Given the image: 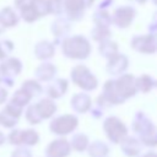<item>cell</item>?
Wrapping results in <instances>:
<instances>
[{
    "label": "cell",
    "instance_id": "cell-3",
    "mask_svg": "<svg viewBox=\"0 0 157 157\" xmlns=\"http://www.w3.org/2000/svg\"><path fill=\"white\" fill-rule=\"evenodd\" d=\"M77 125V119L74 115H61L54 119L49 128L56 135H65L72 131Z\"/></svg>",
    "mask_w": 157,
    "mask_h": 157
},
{
    "label": "cell",
    "instance_id": "cell-17",
    "mask_svg": "<svg viewBox=\"0 0 157 157\" xmlns=\"http://www.w3.org/2000/svg\"><path fill=\"white\" fill-rule=\"evenodd\" d=\"M124 142H125V144H123L121 147H123L125 155H128V156H135V155L139 153L140 146H139V141H137V140L129 137V139H126Z\"/></svg>",
    "mask_w": 157,
    "mask_h": 157
},
{
    "label": "cell",
    "instance_id": "cell-9",
    "mask_svg": "<svg viewBox=\"0 0 157 157\" xmlns=\"http://www.w3.org/2000/svg\"><path fill=\"white\" fill-rule=\"evenodd\" d=\"M134 13L135 11L132 7H120L114 13V23L119 27H126L131 22Z\"/></svg>",
    "mask_w": 157,
    "mask_h": 157
},
{
    "label": "cell",
    "instance_id": "cell-21",
    "mask_svg": "<svg viewBox=\"0 0 157 157\" xmlns=\"http://www.w3.org/2000/svg\"><path fill=\"white\" fill-rule=\"evenodd\" d=\"M13 50V44L9 39H2L0 40V60H4L9 58L11 52Z\"/></svg>",
    "mask_w": 157,
    "mask_h": 157
},
{
    "label": "cell",
    "instance_id": "cell-30",
    "mask_svg": "<svg viewBox=\"0 0 157 157\" xmlns=\"http://www.w3.org/2000/svg\"><path fill=\"white\" fill-rule=\"evenodd\" d=\"M5 140H6V136H5V135H4V132L0 130V146L5 142Z\"/></svg>",
    "mask_w": 157,
    "mask_h": 157
},
{
    "label": "cell",
    "instance_id": "cell-5",
    "mask_svg": "<svg viewBox=\"0 0 157 157\" xmlns=\"http://www.w3.org/2000/svg\"><path fill=\"white\" fill-rule=\"evenodd\" d=\"M104 129H105V132H107V136L113 141V142H118L120 140L121 136L125 135V126L121 124V121L114 117H110L105 120L104 123Z\"/></svg>",
    "mask_w": 157,
    "mask_h": 157
},
{
    "label": "cell",
    "instance_id": "cell-2",
    "mask_svg": "<svg viewBox=\"0 0 157 157\" xmlns=\"http://www.w3.org/2000/svg\"><path fill=\"white\" fill-rule=\"evenodd\" d=\"M0 69L4 74L2 83L6 85L7 87H11V86H13V78L22 70V63L17 58H6L0 64Z\"/></svg>",
    "mask_w": 157,
    "mask_h": 157
},
{
    "label": "cell",
    "instance_id": "cell-10",
    "mask_svg": "<svg viewBox=\"0 0 157 157\" xmlns=\"http://www.w3.org/2000/svg\"><path fill=\"white\" fill-rule=\"evenodd\" d=\"M0 21L2 22V25L5 26V28L9 27H13L18 23V15L16 13V11L7 6L0 10Z\"/></svg>",
    "mask_w": 157,
    "mask_h": 157
},
{
    "label": "cell",
    "instance_id": "cell-23",
    "mask_svg": "<svg viewBox=\"0 0 157 157\" xmlns=\"http://www.w3.org/2000/svg\"><path fill=\"white\" fill-rule=\"evenodd\" d=\"M142 139H144L145 144L148 145V146H155V145H157V129L152 126V128L146 132V135H145Z\"/></svg>",
    "mask_w": 157,
    "mask_h": 157
},
{
    "label": "cell",
    "instance_id": "cell-32",
    "mask_svg": "<svg viewBox=\"0 0 157 157\" xmlns=\"http://www.w3.org/2000/svg\"><path fill=\"white\" fill-rule=\"evenodd\" d=\"M144 157H157V155H156V153H153V152H150V153L145 155Z\"/></svg>",
    "mask_w": 157,
    "mask_h": 157
},
{
    "label": "cell",
    "instance_id": "cell-24",
    "mask_svg": "<svg viewBox=\"0 0 157 157\" xmlns=\"http://www.w3.org/2000/svg\"><path fill=\"white\" fill-rule=\"evenodd\" d=\"M61 2L63 0H47V5H48V13H54V15H59L61 12Z\"/></svg>",
    "mask_w": 157,
    "mask_h": 157
},
{
    "label": "cell",
    "instance_id": "cell-8",
    "mask_svg": "<svg viewBox=\"0 0 157 157\" xmlns=\"http://www.w3.org/2000/svg\"><path fill=\"white\" fill-rule=\"evenodd\" d=\"M64 5H65V11L70 18L72 20L81 18L83 12L85 0H65Z\"/></svg>",
    "mask_w": 157,
    "mask_h": 157
},
{
    "label": "cell",
    "instance_id": "cell-27",
    "mask_svg": "<svg viewBox=\"0 0 157 157\" xmlns=\"http://www.w3.org/2000/svg\"><path fill=\"white\" fill-rule=\"evenodd\" d=\"M11 157H32V153L26 147H18L11 153Z\"/></svg>",
    "mask_w": 157,
    "mask_h": 157
},
{
    "label": "cell",
    "instance_id": "cell-22",
    "mask_svg": "<svg viewBox=\"0 0 157 157\" xmlns=\"http://www.w3.org/2000/svg\"><path fill=\"white\" fill-rule=\"evenodd\" d=\"M26 119L29 124H39L42 121V118L39 117V114L37 113L36 108H34V104L29 105L26 110Z\"/></svg>",
    "mask_w": 157,
    "mask_h": 157
},
{
    "label": "cell",
    "instance_id": "cell-28",
    "mask_svg": "<svg viewBox=\"0 0 157 157\" xmlns=\"http://www.w3.org/2000/svg\"><path fill=\"white\" fill-rule=\"evenodd\" d=\"M13 2H15V7H17V9L20 10L21 7H23V6H26L27 4H29L31 0H13Z\"/></svg>",
    "mask_w": 157,
    "mask_h": 157
},
{
    "label": "cell",
    "instance_id": "cell-16",
    "mask_svg": "<svg viewBox=\"0 0 157 157\" xmlns=\"http://www.w3.org/2000/svg\"><path fill=\"white\" fill-rule=\"evenodd\" d=\"M32 99V97H31V94H28L23 88H20V90H17L15 93H13V96H12V98H11V102H13V103H16L17 105H20V107H25V105H27L28 103H29V101Z\"/></svg>",
    "mask_w": 157,
    "mask_h": 157
},
{
    "label": "cell",
    "instance_id": "cell-19",
    "mask_svg": "<svg viewBox=\"0 0 157 157\" xmlns=\"http://www.w3.org/2000/svg\"><path fill=\"white\" fill-rule=\"evenodd\" d=\"M69 29H70V26L64 20H56L55 22H53L52 32L54 33L55 37H63V36H65Z\"/></svg>",
    "mask_w": 157,
    "mask_h": 157
},
{
    "label": "cell",
    "instance_id": "cell-12",
    "mask_svg": "<svg viewBox=\"0 0 157 157\" xmlns=\"http://www.w3.org/2000/svg\"><path fill=\"white\" fill-rule=\"evenodd\" d=\"M55 71H56V69H55V66L53 64L44 63V64H40L36 69L34 74H36L38 80H40V81H49V80H52L54 77Z\"/></svg>",
    "mask_w": 157,
    "mask_h": 157
},
{
    "label": "cell",
    "instance_id": "cell-18",
    "mask_svg": "<svg viewBox=\"0 0 157 157\" xmlns=\"http://www.w3.org/2000/svg\"><path fill=\"white\" fill-rule=\"evenodd\" d=\"M21 88H23L28 94H31V97L38 96L42 92V86L37 81H34V80H27V81H25L22 83Z\"/></svg>",
    "mask_w": 157,
    "mask_h": 157
},
{
    "label": "cell",
    "instance_id": "cell-25",
    "mask_svg": "<svg viewBox=\"0 0 157 157\" xmlns=\"http://www.w3.org/2000/svg\"><path fill=\"white\" fill-rule=\"evenodd\" d=\"M87 96L85 94H76L74 98H72V105H75L76 103H80V105H77L75 108V110L77 112H85L88 107H90V103H83V99L86 98Z\"/></svg>",
    "mask_w": 157,
    "mask_h": 157
},
{
    "label": "cell",
    "instance_id": "cell-11",
    "mask_svg": "<svg viewBox=\"0 0 157 157\" xmlns=\"http://www.w3.org/2000/svg\"><path fill=\"white\" fill-rule=\"evenodd\" d=\"M66 88H67V82H66V80L58 78V80H55L54 82H52V83L48 85V87H47V93H48V96L52 97V98H59V97H61V96L65 93Z\"/></svg>",
    "mask_w": 157,
    "mask_h": 157
},
{
    "label": "cell",
    "instance_id": "cell-14",
    "mask_svg": "<svg viewBox=\"0 0 157 157\" xmlns=\"http://www.w3.org/2000/svg\"><path fill=\"white\" fill-rule=\"evenodd\" d=\"M20 15H21L22 20H25L26 22H34L36 20L39 18V15L37 13L36 9L32 5V0L29 4H27L26 6L20 9Z\"/></svg>",
    "mask_w": 157,
    "mask_h": 157
},
{
    "label": "cell",
    "instance_id": "cell-13",
    "mask_svg": "<svg viewBox=\"0 0 157 157\" xmlns=\"http://www.w3.org/2000/svg\"><path fill=\"white\" fill-rule=\"evenodd\" d=\"M36 56L40 60L49 59L54 55V45L49 42H39L34 48Z\"/></svg>",
    "mask_w": 157,
    "mask_h": 157
},
{
    "label": "cell",
    "instance_id": "cell-6",
    "mask_svg": "<svg viewBox=\"0 0 157 157\" xmlns=\"http://www.w3.org/2000/svg\"><path fill=\"white\" fill-rule=\"evenodd\" d=\"M70 152V145L66 140H54L45 150L47 157H66Z\"/></svg>",
    "mask_w": 157,
    "mask_h": 157
},
{
    "label": "cell",
    "instance_id": "cell-26",
    "mask_svg": "<svg viewBox=\"0 0 157 157\" xmlns=\"http://www.w3.org/2000/svg\"><path fill=\"white\" fill-rule=\"evenodd\" d=\"M6 139L11 145H16V146L21 145V130H12Z\"/></svg>",
    "mask_w": 157,
    "mask_h": 157
},
{
    "label": "cell",
    "instance_id": "cell-20",
    "mask_svg": "<svg viewBox=\"0 0 157 157\" xmlns=\"http://www.w3.org/2000/svg\"><path fill=\"white\" fill-rule=\"evenodd\" d=\"M17 121H18V119H16V118L9 115V114L5 113L4 110L0 112V125H1V126L6 128V129H12V128L17 124Z\"/></svg>",
    "mask_w": 157,
    "mask_h": 157
},
{
    "label": "cell",
    "instance_id": "cell-31",
    "mask_svg": "<svg viewBox=\"0 0 157 157\" xmlns=\"http://www.w3.org/2000/svg\"><path fill=\"white\" fill-rule=\"evenodd\" d=\"M5 29H6V28H5V26H4V25H2V22L0 21V34H2V33L5 32Z\"/></svg>",
    "mask_w": 157,
    "mask_h": 157
},
{
    "label": "cell",
    "instance_id": "cell-15",
    "mask_svg": "<svg viewBox=\"0 0 157 157\" xmlns=\"http://www.w3.org/2000/svg\"><path fill=\"white\" fill-rule=\"evenodd\" d=\"M39 141V136L36 130L27 129V130H21V145L26 146H33Z\"/></svg>",
    "mask_w": 157,
    "mask_h": 157
},
{
    "label": "cell",
    "instance_id": "cell-1",
    "mask_svg": "<svg viewBox=\"0 0 157 157\" xmlns=\"http://www.w3.org/2000/svg\"><path fill=\"white\" fill-rule=\"evenodd\" d=\"M91 47L83 37H72L63 43V53L69 58L83 59L90 54Z\"/></svg>",
    "mask_w": 157,
    "mask_h": 157
},
{
    "label": "cell",
    "instance_id": "cell-7",
    "mask_svg": "<svg viewBox=\"0 0 157 157\" xmlns=\"http://www.w3.org/2000/svg\"><path fill=\"white\" fill-rule=\"evenodd\" d=\"M34 108L37 110V113L39 114V117L43 119H47V118H50L55 110H56V105L55 103L49 99V98H44V99H40L38 103L34 104Z\"/></svg>",
    "mask_w": 157,
    "mask_h": 157
},
{
    "label": "cell",
    "instance_id": "cell-29",
    "mask_svg": "<svg viewBox=\"0 0 157 157\" xmlns=\"http://www.w3.org/2000/svg\"><path fill=\"white\" fill-rule=\"evenodd\" d=\"M7 99V91L2 87H0V104L5 103V101Z\"/></svg>",
    "mask_w": 157,
    "mask_h": 157
},
{
    "label": "cell",
    "instance_id": "cell-4",
    "mask_svg": "<svg viewBox=\"0 0 157 157\" xmlns=\"http://www.w3.org/2000/svg\"><path fill=\"white\" fill-rule=\"evenodd\" d=\"M71 77L74 82L82 88L93 90L96 87V78L85 66H76L71 72Z\"/></svg>",
    "mask_w": 157,
    "mask_h": 157
},
{
    "label": "cell",
    "instance_id": "cell-33",
    "mask_svg": "<svg viewBox=\"0 0 157 157\" xmlns=\"http://www.w3.org/2000/svg\"><path fill=\"white\" fill-rule=\"evenodd\" d=\"M2 81H4V74H2V71L0 69V83H2Z\"/></svg>",
    "mask_w": 157,
    "mask_h": 157
}]
</instances>
